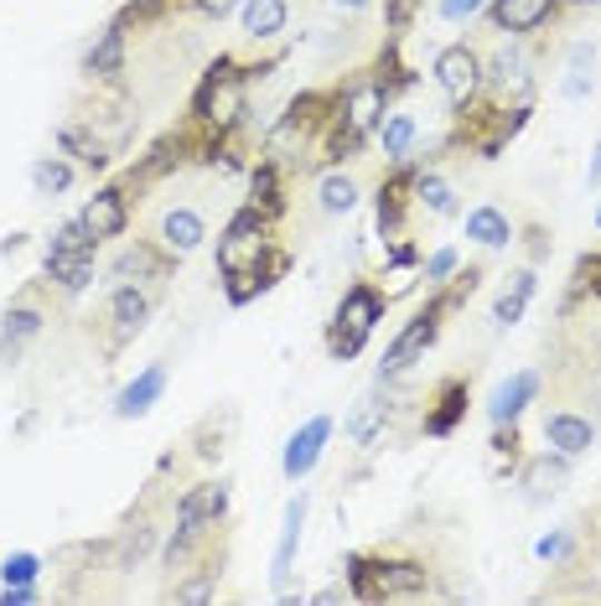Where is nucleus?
<instances>
[{
  "instance_id": "1",
  "label": "nucleus",
  "mask_w": 601,
  "mask_h": 606,
  "mask_svg": "<svg viewBox=\"0 0 601 606\" xmlns=\"http://www.w3.org/2000/svg\"><path fill=\"white\" fill-rule=\"evenodd\" d=\"M270 259V239H265V218L259 208H244L234 223L224 228V239H218V275H244V270H259Z\"/></svg>"
},
{
  "instance_id": "2",
  "label": "nucleus",
  "mask_w": 601,
  "mask_h": 606,
  "mask_svg": "<svg viewBox=\"0 0 601 606\" xmlns=\"http://www.w3.org/2000/svg\"><path fill=\"white\" fill-rule=\"evenodd\" d=\"M384 317V301H378L374 286H353L337 306V327H332V352L337 358H358V348L368 342V332Z\"/></svg>"
},
{
  "instance_id": "3",
  "label": "nucleus",
  "mask_w": 601,
  "mask_h": 606,
  "mask_svg": "<svg viewBox=\"0 0 601 606\" xmlns=\"http://www.w3.org/2000/svg\"><path fill=\"white\" fill-rule=\"evenodd\" d=\"M193 115L197 120L218 125V130H234L244 115V73H234V68H213L208 78H203V89H197L193 99Z\"/></svg>"
},
{
  "instance_id": "4",
  "label": "nucleus",
  "mask_w": 601,
  "mask_h": 606,
  "mask_svg": "<svg viewBox=\"0 0 601 606\" xmlns=\"http://www.w3.org/2000/svg\"><path fill=\"white\" fill-rule=\"evenodd\" d=\"M482 83H487V93H493V105H513L524 109L529 93H534V68H529V58L519 52V47H503L493 62H482Z\"/></svg>"
},
{
  "instance_id": "5",
  "label": "nucleus",
  "mask_w": 601,
  "mask_h": 606,
  "mask_svg": "<svg viewBox=\"0 0 601 606\" xmlns=\"http://www.w3.org/2000/svg\"><path fill=\"white\" fill-rule=\"evenodd\" d=\"M451 301H456V296H446V301H436V306H431V311H421V317L410 321L405 332L394 337V342H390V352H384V364H378V384H384V379H400V374H405V368L415 364V358H421V352L431 348V342H436V327H441L436 317H441V311H446Z\"/></svg>"
},
{
  "instance_id": "6",
  "label": "nucleus",
  "mask_w": 601,
  "mask_h": 606,
  "mask_svg": "<svg viewBox=\"0 0 601 606\" xmlns=\"http://www.w3.org/2000/svg\"><path fill=\"white\" fill-rule=\"evenodd\" d=\"M436 83H441V93H446L456 109H466L472 99L482 93V58L472 52V47H446L436 58Z\"/></svg>"
},
{
  "instance_id": "7",
  "label": "nucleus",
  "mask_w": 601,
  "mask_h": 606,
  "mask_svg": "<svg viewBox=\"0 0 601 606\" xmlns=\"http://www.w3.org/2000/svg\"><path fill=\"white\" fill-rule=\"evenodd\" d=\"M327 440H332V415H312V420L286 440V461H280V467H286L290 483H300V477L322 461V446H327Z\"/></svg>"
},
{
  "instance_id": "8",
  "label": "nucleus",
  "mask_w": 601,
  "mask_h": 606,
  "mask_svg": "<svg viewBox=\"0 0 601 606\" xmlns=\"http://www.w3.org/2000/svg\"><path fill=\"white\" fill-rule=\"evenodd\" d=\"M544 440L560 456H581L597 446V425L587 415H575V409H555V415H544Z\"/></svg>"
},
{
  "instance_id": "9",
  "label": "nucleus",
  "mask_w": 601,
  "mask_h": 606,
  "mask_svg": "<svg viewBox=\"0 0 601 606\" xmlns=\"http://www.w3.org/2000/svg\"><path fill=\"white\" fill-rule=\"evenodd\" d=\"M540 395V374L534 368H524V374H513V379H503L493 389V399H487V420L503 430V425H513L519 415H524V405Z\"/></svg>"
},
{
  "instance_id": "10",
  "label": "nucleus",
  "mask_w": 601,
  "mask_h": 606,
  "mask_svg": "<svg viewBox=\"0 0 601 606\" xmlns=\"http://www.w3.org/2000/svg\"><path fill=\"white\" fill-rule=\"evenodd\" d=\"M203 239H208V223H203V212L197 208H166L161 212V249L166 255L187 259L193 249H203Z\"/></svg>"
},
{
  "instance_id": "11",
  "label": "nucleus",
  "mask_w": 601,
  "mask_h": 606,
  "mask_svg": "<svg viewBox=\"0 0 601 606\" xmlns=\"http://www.w3.org/2000/svg\"><path fill=\"white\" fill-rule=\"evenodd\" d=\"M228 508V487L224 483H197L187 498L177 503V529H208L218 524Z\"/></svg>"
},
{
  "instance_id": "12",
  "label": "nucleus",
  "mask_w": 601,
  "mask_h": 606,
  "mask_svg": "<svg viewBox=\"0 0 601 606\" xmlns=\"http://www.w3.org/2000/svg\"><path fill=\"white\" fill-rule=\"evenodd\" d=\"M493 27L509 31V37H529L540 31L550 16H555V0H493Z\"/></svg>"
},
{
  "instance_id": "13",
  "label": "nucleus",
  "mask_w": 601,
  "mask_h": 606,
  "mask_svg": "<svg viewBox=\"0 0 601 606\" xmlns=\"http://www.w3.org/2000/svg\"><path fill=\"white\" fill-rule=\"evenodd\" d=\"M384 105H390V89H384V83H358V89L347 93V105H343V125L363 140L368 130L384 125Z\"/></svg>"
},
{
  "instance_id": "14",
  "label": "nucleus",
  "mask_w": 601,
  "mask_h": 606,
  "mask_svg": "<svg viewBox=\"0 0 601 606\" xmlns=\"http://www.w3.org/2000/svg\"><path fill=\"white\" fill-rule=\"evenodd\" d=\"M565 483H571V456H560V451H544V456H534V461L524 467V498L529 503L555 498Z\"/></svg>"
},
{
  "instance_id": "15",
  "label": "nucleus",
  "mask_w": 601,
  "mask_h": 606,
  "mask_svg": "<svg viewBox=\"0 0 601 606\" xmlns=\"http://www.w3.org/2000/svg\"><path fill=\"white\" fill-rule=\"evenodd\" d=\"M109 321H115V342H130L136 332H146L150 296L140 286H120L115 296H109Z\"/></svg>"
},
{
  "instance_id": "16",
  "label": "nucleus",
  "mask_w": 601,
  "mask_h": 606,
  "mask_svg": "<svg viewBox=\"0 0 601 606\" xmlns=\"http://www.w3.org/2000/svg\"><path fill=\"white\" fill-rule=\"evenodd\" d=\"M161 389H166V368L150 364L140 379H130L120 395H115V415H120V420H140V415H146V409L161 399Z\"/></svg>"
},
{
  "instance_id": "17",
  "label": "nucleus",
  "mask_w": 601,
  "mask_h": 606,
  "mask_svg": "<svg viewBox=\"0 0 601 606\" xmlns=\"http://www.w3.org/2000/svg\"><path fill=\"white\" fill-rule=\"evenodd\" d=\"M78 218H83V228H89L99 244L120 239V234H125V198L115 192V187H109V192H93V198L83 202V212H78Z\"/></svg>"
},
{
  "instance_id": "18",
  "label": "nucleus",
  "mask_w": 601,
  "mask_h": 606,
  "mask_svg": "<svg viewBox=\"0 0 601 606\" xmlns=\"http://www.w3.org/2000/svg\"><path fill=\"white\" fill-rule=\"evenodd\" d=\"M42 332V311L37 306H11L6 311V327H0V364H11V358H21V348H27L31 337Z\"/></svg>"
},
{
  "instance_id": "19",
  "label": "nucleus",
  "mask_w": 601,
  "mask_h": 606,
  "mask_svg": "<svg viewBox=\"0 0 601 606\" xmlns=\"http://www.w3.org/2000/svg\"><path fill=\"white\" fill-rule=\"evenodd\" d=\"M300 524H306V498H290L286 503V524H280V545H275V560H270V580H275V586H286V580H290L296 545H300Z\"/></svg>"
},
{
  "instance_id": "20",
  "label": "nucleus",
  "mask_w": 601,
  "mask_h": 606,
  "mask_svg": "<svg viewBox=\"0 0 601 606\" xmlns=\"http://www.w3.org/2000/svg\"><path fill=\"white\" fill-rule=\"evenodd\" d=\"M290 21L286 0H244V37L249 42H275Z\"/></svg>"
},
{
  "instance_id": "21",
  "label": "nucleus",
  "mask_w": 601,
  "mask_h": 606,
  "mask_svg": "<svg viewBox=\"0 0 601 606\" xmlns=\"http://www.w3.org/2000/svg\"><path fill=\"white\" fill-rule=\"evenodd\" d=\"M466 239L482 244V249H503V244H513V223L509 212L493 208V202H482V208L466 212Z\"/></svg>"
},
{
  "instance_id": "22",
  "label": "nucleus",
  "mask_w": 601,
  "mask_h": 606,
  "mask_svg": "<svg viewBox=\"0 0 601 606\" xmlns=\"http://www.w3.org/2000/svg\"><path fill=\"white\" fill-rule=\"evenodd\" d=\"M47 280L58 290H68V296L89 290L93 286V255H52V249H47Z\"/></svg>"
},
{
  "instance_id": "23",
  "label": "nucleus",
  "mask_w": 601,
  "mask_h": 606,
  "mask_svg": "<svg viewBox=\"0 0 601 606\" xmlns=\"http://www.w3.org/2000/svg\"><path fill=\"white\" fill-rule=\"evenodd\" d=\"M93 78H120L125 73V27H105L99 31V42L89 47V58H83Z\"/></svg>"
},
{
  "instance_id": "24",
  "label": "nucleus",
  "mask_w": 601,
  "mask_h": 606,
  "mask_svg": "<svg viewBox=\"0 0 601 606\" xmlns=\"http://www.w3.org/2000/svg\"><path fill=\"white\" fill-rule=\"evenodd\" d=\"M529 296H534V270H513L509 286L497 290V301H493V327H513V321L524 317Z\"/></svg>"
},
{
  "instance_id": "25",
  "label": "nucleus",
  "mask_w": 601,
  "mask_h": 606,
  "mask_svg": "<svg viewBox=\"0 0 601 606\" xmlns=\"http://www.w3.org/2000/svg\"><path fill=\"white\" fill-rule=\"evenodd\" d=\"M316 202H322L327 218H343V212L358 208V182H353L347 171H327V177L316 182Z\"/></svg>"
},
{
  "instance_id": "26",
  "label": "nucleus",
  "mask_w": 601,
  "mask_h": 606,
  "mask_svg": "<svg viewBox=\"0 0 601 606\" xmlns=\"http://www.w3.org/2000/svg\"><path fill=\"white\" fill-rule=\"evenodd\" d=\"M58 151H62V156H73V161H83V167H109L105 140L89 136L83 125H62V130H58Z\"/></svg>"
},
{
  "instance_id": "27",
  "label": "nucleus",
  "mask_w": 601,
  "mask_h": 606,
  "mask_svg": "<svg viewBox=\"0 0 601 606\" xmlns=\"http://www.w3.org/2000/svg\"><path fill=\"white\" fill-rule=\"evenodd\" d=\"M378 136H384V156H390V161H405L415 136H421V125H415V115H384Z\"/></svg>"
},
{
  "instance_id": "28",
  "label": "nucleus",
  "mask_w": 601,
  "mask_h": 606,
  "mask_svg": "<svg viewBox=\"0 0 601 606\" xmlns=\"http://www.w3.org/2000/svg\"><path fill=\"white\" fill-rule=\"evenodd\" d=\"M31 187H37V198H58L73 187V167L62 161V156H42L37 167H31Z\"/></svg>"
},
{
  "instance_id": "29",
  "label": "nucleus",
  "mask_w": 601,
  "mask_h": 606,
  "mask_svg": "<svg viewBox=\"0 0 601 606\" xmlns=\"http://www.w3.org/2000/svg\"><path fill=\"white\" fill-rule=\"evenodd\" d=\"M415 202L431 208L436 218H451V212H456V192H451V182L436 177V171H421V177H415Z\"/></svg>"
},
{
  "instance_id": "30",
  "label": "nucleus",
  "mask_w": 601,
  "mask_h": 606,
  "mask_svg": "<svg viewBox=\"0 0 601 606\" xmlns=\"http://www.w3.org/2000/svg\"><path fill=\"white\" fill-rule=\"evenodd\" d=\"M347 436L358 440V446H374L378 436H384V399H358V409H353V420H347Z\"/></svg>"
},
{
  "instance_id": "31",
  "label": "nucleus",
  "mask_w": 601,
  "mask_h": 606,
  "mask_svg": "<svg viewBox=\"0 0 601 606\" xmlns=\"http://www.w3.org/2000/svg\"><path fill=\"white\" fill-rule=\"evenodd\" d=\"M115 275H120V280H130V275H150V280H161L166 275V259L156 255V249H146V244H136V249H125L120 259H115Z\"/></svg>"
},
{
  "instance_id": "32",
  "label": "nucleus",
  "mask_w": 601,
  "mask_h": 606,
  "mask_svg": "<svg viewBox=\"0 0 601 606\" xmlns=\"http://www.w3.org/2000/svg\"><path fill=\"white\" fill-rule=\"evenodd\" d=\"M462 405H466V384H446V389H441V409L425 415V430H431V436H446L451 425H456V415H462Z\"/></svg>"
},
{
  "instance_id": "33",
  "label": "nucleus",
  "mask_w": 601,
  "mask_h": 606,
  "mask_svg": "<svg viewBox=\"0 0 601 606\" xmlns=\"http://www.w3.org/2000/svg\"><path fill=\"white\" fill-rule=\"evenodd\" d=\"M93 234L83 228V218H68V223L52 234V255H93Z\"/></svg>"
},
{
  "instance_id": "34",
  "label": "nucleus",
  "mask_w": 601,
  "mask_h": 606,
  "mask_svg": "<svg viewBox=\"0 0 601 606\" xmlns=\"http://www.w3.org/2000/svg\"><path fill=\"white\" fill-rule=\"evenodd\" d=\"M42 576V560H37V555H11V560L0 565V580H6V586H27V580H37Z\"/></svg>"
},
{
  "instance_id": "35",
  "label": "nucleus",
  "mask_w": 601,
  "mask_h": 606,
  "mask_svg": "<svg viewBox=\"0 0 601 606\" xmlns=\"http://www.w3.org/2000/svg\"><path fill=\"white\" fill-rule=\"evenodd\" d=\"M571 545H575V534L571 529H555V534H544L540 545H534V555H540V560H550V565H560L565 555H571Z\"/></svg>"
},
{
  "instance_id": "36",
  "label": "nucleus",
  "mask_w": 601,
  "mask_h": 606,
  "mask_svg": "<svg viewBox=\"0 0 601 606\" xmlns=\"http://www.w3.org/2000/svg\"><path fill=\"white\" fill-rule=\"evenodd\" d=\"M421 275L425 280H451V275H456V249H436V255L421 265Z\"/></svg>"
},
{
  "instance_id": "37",
  "label": "nucleus",
  "mask_w": 601,
  "mask_h": 606,
  "mask_svg": "<svg viewBox=\"0 0 601 606\" xmlns=\"http://www.w3.org/2000/svg\"><path fill=\"white\" fill-rule=\"evenodd\" d=\"M487 0H441V16L446 21H466V16H477Z\"/></svg>"
},
{
  "instance_id": "38",
  "label": "nucleus",
  "mask_w": 601,
  "mask_h": 606,
  "mask_svg": "<svg viewBox=\"0 0 601 606\" xmlns=\"http://www.w3.org/2000/svg\"><path fill=\"white\" fill-rule=\"evenodd\" d=\"M347 596H358V586H347V580H337V586H327V592H316L312 602H316V606H332V602H347Z\"/></svg>"
},
{
  "instance_id": "39",
  "label": "nucleus",
  "mask_w": 601,
  "mask_h": 606,
  "mask_svg": "<svg viewBox=\"0 0 601 606\" xmlns=\"http://www.w3.org/2000/svg\"><path fill=\"white\" fill-rule=\"evenodd\" d=\"M31 602H37L31 580H27V586H6V592H0V606H31Z\"/></svg>"
},
{
  "instance_id": "40",
  "label": "nucleus",
  "mask_w": 601,
  "mask_h": 606,
  "mask_svg": "<svg viewBox=\"0 0 601 606\" xmlns=\"http://www.w3.org/2000/svg\"><path fill=\"white\" fill-rule=\"evenodd\" d=\"M193 6H197L203 16H228L234 6H239V0H193Z\"/></svg>"
},
{
  "instance_id": "41",
  "label": "nucleus",
  "mask_w": 601,
  "mask_h": 606,
  "mask_svg": "<svg viewBox=\"0 0 601 606\" xmlns=\"http://www.w3.org/2000/svg\"><path fill=\"white\" fill-rule=\"evenodd\" d=\"M181 602H208V596H213V586H208V580H197V586H181Z\"/></svg>"
},
{
  "instance_id": "42",
  "label": "nucleus",
  "mask_w": 601,
  "mask_h": 606,
  "mask_svg": "<svg viewBox=\"0 0 601 606\" xmlns=\"http://www.w3.org/2000/svg\"><path fill=\"white\" fill-rule=\"evenodd\" d=\"M587 187H601V140H597V151H591V167H587Z\"/></svg>"
},
{
  "instance_id": "43",
  "label": "nucleus",
  "mask_w": 601,
  "mask_h": 606,
  "mask_svg": "<svg viewBox=\"0 0 601 606\" xmlns=\"http://www.w3.org/2000/svg\"><path fill=\"white\" fill-rule=\"evenodd\" d=\"M337 6H343V11H358V6H368V0H337Z\"/></svg>"
},
{
  "instance_id": "44",
  "label": "nucleus",
  "mask_w": 601,
  "mask_h": 606,
  "mask_svg": "<svg viewBox=\"0 0 601 606\" xmlns=\"http://www.w3.org/2000/svg\"><path fill=\"white\" fill-rule=\"evenodd\" d=\"M575 6H601V0H575Z\"/></svg>"
},
{
  "instance_id": "45",
  "label": "nucleus",
  "mask_w": 601,
  "mask_h": 606,
  "mask_svg": "<svg viewBox=\"0 0 601 606\" xmlns=\"http://www.w3.org/2000/svg\"><path fill=\"white\" fill-rule=\"evenodd\" d=\"M597 228H601V208H597Z\"/></svg>"
}]
</instances>
